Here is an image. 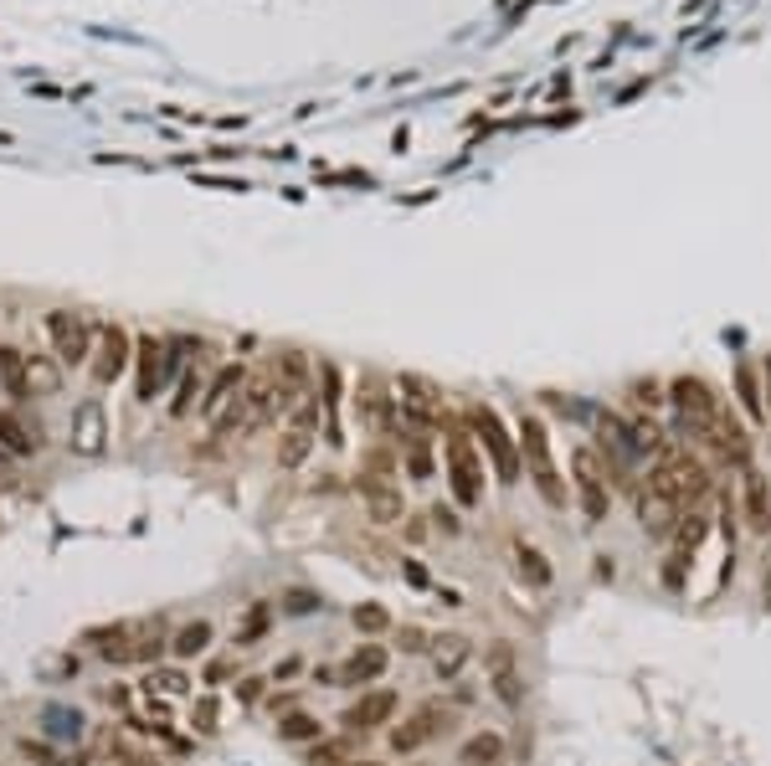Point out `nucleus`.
Returning a JSON list of instances; mask_svg holds the SVG:
<instances>
[{
    "mask_svg": "<svg viewBox=\"0 0 771 766\" xmlns=\"http://www.w3.org/2000/svg\"><path fill=\"white\" fill-rule=\"evenodd\" d=\"M443 479H447V494L458 510H478L484 494H489V464H484V453L478 443L468 437L463 417H443Z\"/></svg>",
    "mask_w": 771,
    "mask_h": 766,
    "instance_id": "1",
    "label": "nucleus"
},
{
    "mask_svg": "<svg viewBox=\"0 0 771 766\" xmlns=\"http://www.w3.org/2000/svg\"><path fill=\"white\" fill-rule=\"evenodd\" d=\"M515 437H519V464H525V479L550 510H566V479L556 468V448H550V422L540 412H519L515 422Z\"/></svg>",
    "mask_w": 771,
    "mask_h": 766,
    "instance_id": "2",
    "label": "nucleus"
},
{
    "mask_svg": "<svg viewBox=\"0 0 771 766\" xmlns=\"http://www.w3.org/2000/svg\"><path fill=\"white\" fill-rule=\"evenodd\" d=\"M463 427H468V437H474L478 453H484L494 483L515 489V483L525 479V464H519V437L505 427V417H499L489 402H468L463 406Z\"/></svg>",
    "mask_w": 771,
    "mask_h": 766,
    "instance_id": "3",
    "label": "nucleus"
},
{
    "mask_svg": "<svg viewBox=\"0 0 771 766\" xmlns=\"http://www.w3.org/2000/svg\"><path fill=\"white\" fill-rule=\"evenodd\" d=\"M180 350H201V340H160V334H134V402L149 406L155 396H165L170 381H180L186 355Z\"/></svg>",
    "mask_w": 771,
    "mask_h": 766,
    "instance_id": "4",
    "label": "nucleus"
},
{
    "mask_svg": "<svg viewBox=\"0 0 771 766\" xmlns=\"http://www.w3.org/2000/svg\"><path fill=\"white\" fill-rule=\"evenodd\" d=\"M668 406H674V427H679L689 443L710 448L715 422H720V412H726L720 391H715L705 376H674L668 381Z\"/></svg>",
    "mask_w": 771,
    "mask_h": 766,
    "instance_id": "5",
    "label": "nucleus"
},
{
    "mask_svg": "<svg viewBox=\"0 0 771 766\" xmlns=\"http://www.w3.org/2000/svg\"><path fill=\"white\" fill-rule=\"evenodd\" d=\"M453 721H458V710L453 705H443V700H422L406 721L385 731V746H391V756H416V752H427L437 736H447Z\"/></svg>",
    "mask_w": 771,
    "mask_h": 766,
    "instance_id": "6",
    "label": "nucleus"
},
{
    "mask_svg": "<svg viewBox=\"0 0 771 766\" xmlns=\"http://www.w3.org/2000/svg\"><path fill=\"white\" fill-rule=\"evenodd\" d=\"M571 489H577V510L587 525H602L612 520V483H608V468H602V453L596 448H571Z\"/></svg>",
    "mask_w": 771,
    "mask_h": 766,
    "instance_id": "7",
    "label": "nucleus"
},
{
    "mask_svg": "<svg viewBox=\"0 0 771 766\" xmlns=\"http://www.w3.org/2000/svg\"><path fill=\"white\" fill-rule=\"evenodd\" d=\"M42 330H46V345H52V355H57L67 371H73V365H88V361H93V345H98V325H93L88 315H73V309H46Z\"/></svg>",
    "mask_w": 771,
    "mask_h": 766,
    "instance_id": "8",
    "label": "nucleus"
},
{
    "mask_svg": "<svg viewBox=\"0 0 771 766\" xmlns=\"http://www.w3.org/2000/svg\"><path fill=\"white\" fill-rule=\"evenodd\" d=\"M484 684H489V694L505 710H525L530 684H525V663H519V648L509 643V638H494V643L484 648Z\"/></svg>",
    "mask_w": 771,
    "mask_h": 766,
    "instance_id": "9",
    "label": "nucleus"
},
{
    "mask_svg": "<svg viewBox=\"0 0 771 766\" xmlns=\"http://www.w3.org/2000/svg\"><path fill=\"white\" fill-rule=\"evenodd\" d=\"M356 412L360 422L371 427L376 437H385V443H397L401 437V402H397V381L376 376V371H366L356 386Z\"/></svg>",
    "mask_w": 771,
    "mask_h": 766,
    "instance_id": "10",
    "label": "nucleus"
},
{
    "mask_svg": "<svg viewBox=\"0 0 771 766\" xmlns=\"http://www.w3.org/2000/svg\"><path fill=\"white\" fill-rule=\"evenodd\" d=\"M397 715H401V694L376 684V690H360L356 700L340 710V731H350V736H376V731H391Z\"/></svg>",
    "mask_w": 771,
    "mask_h": 766,
    "instance_id": "11",
    "label": "nucleus"
},
{
    "mask_svg": "<svg viewBox=\"0 0 771 766\" xmlns=\"http://www.w3.org/2000/svg\"><path fill=\"white\" fill-rule=\"evenodd\" d=\"M710 514L699 510H684V520H679V530H674V551H668V561H664V586L668 592H684L689 586V566H695V556H699V545H705V535H710Z\"/></svg>",
    "mask_w": 771,
    "mask_h": 766,
    "instance_id": "12",
    "label": "nucleus"
},
{
    "mask_svg": "<svg viewBox=\"0 0 771 766\" xmlns=\"http://www.w3.org/2000/svg\"><path fill=\"white\" fill-rule=\"evenodd\" d=\"M391 669V648L381 638H360L340 663H335V690H376Z\"/></svg>",
    "mask_w": 771,
    "mask_h": 766,
    "instance_id": "13",
    "label": "nucleus"
},
{
    "mask_svg": "<svg viewBox=\"0 0 771 766\" xmlns=\"http://www.w3.org/2000/svg\"><path fill=\"white\" fill-rule=\"evenodd\" d=\"M129 365H134V334L124 325H98V345H93V361H88L93 386L108 391Z\"/></svg>",
    "mask_w": 771,
    "mask_h": 766,
    "instance_id": "14",
    "label": "nucleus"
},
{
    "mask_svg": "<svg viewBox=\"0 0 771 766\" xmlns=\"http://www.w3.org/2000/svg\"><path fill=\"white\" fill-rule=\"evenodd\" d=\"M356 494L366 504L376 525H397L406 514V499H401V483L397 479H376V474H356Z\"/></svg>",
    "mask_w": 771,
    "mask_h": 766,
    "instance_id": "15",
    "label": "nucleus"
},
{
    "mask_svg": "<svg viewBox=\"0 0 771 766\" xmlns=\"http://www.w3.org/2000/svg\"><path fill=\"white\" fill-rule=\"evenodd\" d=\"M741 520L746 530H757V535L771 541V479L757 464L741 468Z\"/></svg>",
    "mask_w": 771,
    "mask_h": 766,
    "instance_id": "16",
    "label": "nucleus"
},
{
    "mask_svg": "<svg viewBox=\"0 0 771 766\" xmlns=\"http://www.w3.org/2000/svg\"><path fill=\"white\" fill-rule=\"evenodd\" d=\"M104 437H108L104 402H98V396H88V402L73 412V427H67V448L83 453V458H98V453H104Z\"/></svg>",
    "mask_w": 771,
    "mask_h": 766,
    "instance_id": "17",
    "label": "nucleus"
},
{
    "mask_svg": "<svg viewBox=\"0 0 771 766\" xmlns=\"http://www.w3.org/2000/svg\"><path fill=\"white\" fill-rule=\"evenodd\" d=\"M211 643H216V623H211V617H191V623H180V628L170 632V659L196 663L211 653Z\"/></svg>",
    "mask_w": 771,
    "mask_h": 766,
    "instance_id": "18",
    "label": "nucleus"
},
{
    "mask_svg": "<svg viewBox=\"0 0 771 766\" xmlns=\"http://www.w3.org/2000/svg\"><path fill=\"white\" fill-rule=\"evenodd\" d=\"M340 396H345L340 365L325 361V365H319V412H325V443H329V448H345V433H340Z\"/></svg>",
    "mask_w": 771,
    "mask_h": 766,
    "instance_id": "19",
    "label": "nucleus"
},
{
    "mask_svg": "<svg viewBox=\"0 0 771 766\" xmlns=\"http://www.w3.org/2000/svg\"><path fill=\"white\" fill-rule=\"evenodd\" d=\"M247 376H253V371H247V365L242 361H226L222 371H216V376L207 381V396H201V406H196V412H201V417H216V412H222L226 402H232V396H242V386H247Z\"/></svg>",
    "mask_w": 771,
    "mask_h": 766,
    "instance_id": "20",
    "label": "nucleus"
},
{
    "mask_svg": "<svg viewBox=\"0 0 771 766\" xmlns=\"http://www.w3.org/2000/svg\"><path fill=\"white\" fill-rule=\"evenodd\" d=\"M468 659H474V643H468L463 632L432 638V674H437V684H453V679L468 669Z\"/></svg>",
    "mask_w": 771,
    "mask_h": 766,
    "instance_id": "21",
    "label": "nucleus"
},
{
    "mask_svg": "<svg viewBox=\"0 0 771 766\" xmlns=\"http://www.w3.org/2000/svg\"><path fill=\"white\" fill-rule=\"evenodd\" d=\"M397 458H401V474L412 483H427L437 474V453H432V437L427 433H401L397 437Z\"/></svg>",
    "mask_w": 771,
    "mask_h": 766,
    "instance_id": "22",
    "label": "nucleus"
},
{
    "mask_svg": "<svg viewBox=\"0 0 771 766\" xmlns=\"http://www.w3.org/2000/svg\"><path fill=\"white\" fill-rule=\"evenodd\" d=\"M0 391L11 396L15 412H21L27 402H36V396H31V376H27V350L0 345Z\"/></svg>",
    "mask_w": 771,
    "mask_h": 766,
    "instance_id": "23",
    "label": "nucleus"
},
{
    "mask_svg": "<svg viewBox=\"0 0 771 766\" xmlns=\"http://www.w3.org/2000/svg\"><path fill=\"white\" fill-rule=\"evenodd\" d=\"M0 453H11V458H36L42 453V437L21 422L15 406H0Z\"/></svg>",
    "mask_w": 771,
    "mask_h": 766,
    "instance_id": "24",
    "label": "nucleus"
},
{
    "mask_svg": "<svg viewBox=\"0 0 771 766\" xmlns=\"http://www.w3.org/2000/svg\"><path fill=\"white\" fill-rule=\"evenodd\" d=\"M134 638H139V623H114V628L88 632V643L98 648V659H108V663H134Z\"/></svg>",
    "mask_w": 771,
    "mask_h": 766,
    "instance_id": "25",
    "label": "nucleus"
},
{
    "mask_svg": "<svg viewBox=\"0 0 771 766\" xmlns=\"http://www.w3.org/2000/svg\"><path fill=\"white\" fill-rule=\"evenodd\" d=\"M509 741L499 731H474V736L458 746V766H505Z\"/></svg>",
    "mask_w": 771,
    "mask_h": 766,
    "instance_id": "26",
    "label": "nucleus"
},
{
    "mask_svg": "<svg viewBox=\"0 0 771 766\" xmlns=\"http://www.w3.org/2000/svg\"><path fill=\"white\" fill-rule=\"evenodd\" d=\"M62 371H67V365H62L52 350H27L31 396H57V391H62Z\"/></svg>",
    "mask_w": 771,
    "mask_h": 766,
    "instance_id": "27",
    "label": "nucleus"
},
{
    "mask_svg": "<svg viewBox=\"0 0 771 766\" xmlns=\"http://www.w3.org/2000/svg\"><path fill=\"white\" fill-rule=\"evenodd\" d=\"M325 721L319 715H309V710H288V715H278V741L283 746H314V741H325Z\"/></svg>",
    "mask_w": 771,
    "mask_h": 766,
    "instance_id": "28",
    "label": "nucleus"
},
{
    "mask_svg": "<svg viewBox=\"0 0 771 766\" xmlns=\"http://www.w3.org/2000/svg\"><path fill=\"white\" fill-rule=\"evenodd\" d=\"M170 632L160 617L155 623H139V638H134V663H145V669H155L160 659H170Z\"/></svg>",
    "mask_w": 771,
    "mask_h": 766,
    "instance_id": "29",
    "label": "nucleus"
},
{
    "mask_svg": "<svg viewBox=\"0 0 771 766\" xmlns=\"http://www.w3.org/2000/svg\"><path fill=\"white\" fill-rule=\"evenodd\" d=\"M360 741L366 736H350V731H340V736H325L309 746V766H345L360 756Z\"/></svg>",
    "mask_w": 771,
    "mask_h": 766,
    "instance_id": "30",
    "label": "nucleus"
},
{
    "mask_svg": "<svg viewBox=\"0 0 771 766\" xmlns=\"http://www.w3.org/2000/svg\"><path fill=\"white\" fill-rule=\"evenodd\" d=\"M201 396H207V381H201V365L191 361L186 371H180V381H176V396H170V417L186 422L196 406H201Z\"/></svg>",
    "mask_w": 771,
    "mask_h": 766,
    "instance_id": "31",
    "label": "nucleus"
},
{
    "mask_svg": "<svg viewBox=\"0 0 771 766\" xmlns=\"http://www.w3.org/2000/svg\"><path fill=\"white\" fill-rule=\"evenodd\" d=\"M736 396H741V412L751 422H767V402H761V365L741 361L736 365Z\"/></svg>",
    "mask_w": 771,
    "mask_h": 766,
    "instance_id": "32",
    "label": "nucleus"
},
{
    "mask_svg": "<svg viewBox=\"0 0 771 766\" xmlns=\"http://www.w3.org/2000/svg\"><path fill=\"white\" fill-rule=\"evenodd\" d=\"M515 566H519V576H525V586H535V592H546V586L556 582V566H550L530 541H515Z\"/></svg>",
    "mask_w": 771,
    "mask_h": 766,
    "instance_id": "33",
    "label": "nucleus"
},
{
    "mask_svg": "<svg viewBox=\"0 0 771 766\" xmlns=\"http://www.w3.org/2000/svg\"><path fill=\"white\" fill-rule=\"evenodd\" d=\"M139 690H145V694H186V690H191V674H186V663H176V669L155 663V669L139 679Z\"/></svg>",
    "mask_w": 771,
    "mask_h": 766,
    "instance_id": "34",
    "label": "nucleus"
},
{
    "mask_svg": "<svg viewBox=\"0 0 771 766\" xmlns=\"http://www.w3.org/2000/svg\"><path fill=\"white\" fill-rule=\"evenodd\" d=\"M350 623H356L360 638H381V632L397 628L391 613H385V602H356V607H350Z\"/></svg>",
    "mask_w": 771,
    "mask_h": 766,
    "instance_id": "35",
    "label": "nucleus"
},
{
    "mask_svg": "<svg viewBox=\"0 0 771 766\" xmlns=\"http://www.w3.org/2000/svg\"><path fill=\"white\" fill-rule=\"evenodd\" d=\"M309 453H314V433H298V427L278 433V468H298Z\"/></svg>",
    "mask_w": 771,
    "mask_h": 766,
    "instance_id": "36",
    "label": "nucleus"
},
{
    "mask_svg": "<svg viewBox=\"0 0 771 766\" xmlns=\"http://www.w3.org/2000/svg\"><path fill=\"white\" fill-rule=\"evenodd\" d=\"M108 762L114 766H160V756L145 752V746H134V736H108Z\"/></svg>",
    "mask_w": 771,
    "mask_h": 766,
    "instance_id": "37",
    "label": "nucleus"
},
{
    "mask_svg": "<svg viewBox=\"0 0 771 766\" xmlns=\"http://www.w3.org/2000/svg\"><path fill=\"white\" fill-rule=\"evenodd\" d=\"M267 623H273V607H267V602H253V607H247V617H242V628L232 632V648H253L257 638L267 632Z\"/></svg>",
    "mask_w": 771,
    "mask_h": 766,
    "instance_id": "38",
    "label": "nucleus"
},
{
    "mask_svg": "<svg viewBox=\"0 0 771 766\" xmlns=\"http://www.w3.org/2000/svg\"><path fill=\"white\" fill-rule=\"evenodd\" d=\"M15 752H21V762H31V766H83V762H73V756H62L57 746H46V741H31V736L15 741Z\"/></svg>",
    "mask_w": 771,
    "mask_h": 766,
    "instance_id": "39",
    "label": "nucleus"
},
{
    "mask_svg": "<svg viewBox=\"0 0 771 766\" xmlns=\"http://www.w3.org/2000/svg\"><path fill=\"white\" fill-rule=\"evenodd\" d=\"M319 607H325V597H319V592H309V586H288V592H283L278 613L283 617H309V613H319Z\"/></svg>",
    "mask_w": 771,
    "mask_h": 766,
    "instance_id": "40",
    "label": "nucleus"
},
{
    "mask_svg": "<svg viewBox=\"0 0 771 766\" xmlns=\"http://www.w3.org/2000/svg\"><path fill=\"white\" fill-rule=\"evenodd\" d=\"M427 520H432V530H437V535H447V541H453V535H463V510H458V504H443V499H437V504L427 510Z\"/></svg>",
    "mask_w": 771,
    "mask_h": 766,
    "instance_id": "41",
    "label": "nucleus"
},
{
    "mask_svg": "<svg viewBox=\"0 0 771 766\" xmlns=\"http://www.w3.org/2000/svg\"><path fill=\"white\" fill-rule=\"evenodd\" d=\"M191 731L196 736H216V694H201V705L191 710Z\"/></svg>",
    "mask_w": 771,
    "mask_h": 766,
    "instance_id": "42",
    "label": "nucleus"
},
{
    "mask_svg": "<svg viewBox=\"0 0 771 766\" xmlns=\"http://www.w3.org/2000/svg\"><path fill=\"white\" fill-rule=\"evenodd\" d=\"M391 632H397V648H401V653H427V648H432V638H427L422 628H412V623H401V628H391Z\"/></svg>",
    "mask_w": 771,
    "mask_h": 766,
    "instance_id": "43",
    "label": "nucleus"
},
{
    "mask_svg": "<svg viewBox=\"0 0 771 766\" xmlns=\"http://www.w3.org/2000/svg\"><path fill=\"white\" fill-rule=\"evenodd\" d=\"M633 402L648 406V412H658V406L668 402V386H658V381H633Z\"/></svg>",
    "mask_w": 771,
    "mask_h": 766,
    "instance_id": "44",
    "label": "nucleus"
},
{
    "mask_svg": "<svg viewBox=\"0 0 771 766\" xmlns=\"http://www.w3.org/2000/svg\"><path fill=\"white\" fill-rule=\"evenodd\" d=\"M401 535H406L412 545H422L432 535V520L427 514H401Z\"/></svg>",
    "mask_w": 771,
    "mask_h": 766,
    "instance_id": "45",
    "label": "nucleus"
},
{
    "mask_svg": "<svg viewBox=\"0 0 771 766\" xmlns=\"http://www.w3.org/2000/svg\"><path fill=\"white\" fill-rule=\"evenodd\" d=\"M298 674H304V659H283L267 679H273V684H288V679H298Z\"/></svg>",
    "mask_w": 771,
    "mask_h": 766,
    "instance_id": "46",
    "label": "nucleus"
},
{
    "mask_svg": "<svg viewBox=\"0 0 771 766\" xmlns=\"http://www.w3.org/2000/svg\"><path fill=\"white\" fill-rule=\"evenodd\" d=\"M267 684H273V679H242V684H237V694H242V700H247V705H253V700H263V690H267Z\"/></svg>",
    "mask_w": 771,
    "mask_h": 766,
    "instance_id": "47",
    "label": "nucleus"
},
{
    "mask_svg": "<svg viewBox=\"0 0 771 766\" xmlns=\"http://www.w3.org/2000/svg\"><path fill=\"white\" fill-rule=\"evenodd\" d=\"M232 669H237V663H232V659H211V663H207V684H211V690H216V684H222V679L232 674Z\"/></svg>",
    "mask_w": 771,
    "mask_h": 766,
    "instance_id": "48",
    "label": "nucleus"
},
{
    "mask_svg": "<svg viewBox=\"0 0 771 766\" xmlns=\"http://www.w3.org/2000/svg\"><path fill=\"white\" fill-rule=\"evenodd\" d=\"M267 710H273V715H288V710H298V694L294 690H273V700H267Z\"/></svg>",
    "mask_w": 771,
    "mask_h": 766,
    "instance_id": "49",
    "label": "nucleus"
},
{
    "mask_svg": "<svg viewBox=\"0 0 771 766\" xmlns=\"http://www.w3.org/2000/svg\"><path fill=\"white\" fill-rule=\"evenodd\" d=\"M104 700H108V705H114V710H129V705H134V690H124V684H114V690H104Z\"/></svg>",
    "mask_w": 771,
    "mask_h": 766,
    "instance_id": "50",
    "label": "nucleus"
},
{
    "mask_svg": "<svg viewBox=\"0 0 771 766\" xmlns=\"http://www.w3.org/2000/svg\"><path fill=\"white\" fill-rule=\"evenodd\" d=\"M761 402H767V427H771V355L761 361Z\"/></svg>",
    "mask_w": 771,
    "mask_h": 766,
    "instance_id": "51",
    "label": "nucleus"
},
{
    "mask_svg": "<svg viewBox=\"0 0 771 766\" xmlns=\"http://www.w3.org/2000/svg\"><path fill=\"white\" fill-rule=\"evenodd\" d=\"M401 566H406V582H412V586H427V572H422L416 561H401Z\"/></svg>",
    "mask_w": 771,
    "mask_h": 766,
    "instance_id": "52",
    "label": "nucleus"
},
{
    "mask_svg": "<svg viewBox=\"0 0 771 766\" xmlns=\"http://www.w3.org/2000/svg\"><path fill=\"white\" fill-rule=\"evenodd\" d=\"M612 572H617V566H612V556H596V576H602V582H612Z\"/></svg>",
    "mask_w": 771,
    "mask_h": 766,
    "instance_id": "53",
    "label": "nucleus"
},
{
    "mask_svg": "<svg viewBox=\"0 0 771 766\" xmlns=\"http://www.w3.org/2000/svg\"><path fill=\"white\" fill-rule=\"evenodd\" d=\"M345 766H381L376 756H356V762H345Z\"/></svg>",
    "mask_w": 771,
    "mask_h": 766,
    "instance_id": "54",
    "label": "nucleus"
},
{
    "mask_svg": "<svg viewBox=\"0 0 771 766\" xmlns=\"http://www.w3.org/2000/svg\"><path fill=\"white\" fill-rule=\"evenodd\" d=\"M767 576H771V541H767Z\"/></svg>",
    "mask_w": 771,
    "mask_h": 766,
    "instance_id": "55",
    "label": "nucleus"
}]
</instances>
